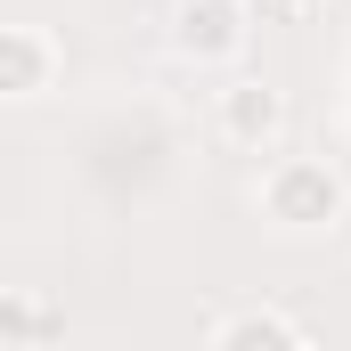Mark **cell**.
Here are the masks:
<instances>
[{
    "label": "cell",
    "instance_id": "cell-1",
    "mask_svg": "<svg viewBox=\"0 0 351 351\" xmlns=\"http://www.w3.org/2000/svg\"><path fill=\"white\" fill-rule=\"evenodd\" d=\"M254 204H262L269 229H286V237H319V229H343L351 213V188L343 172L327 164V156H278L254 188Z\"/></svg>",
    "mask_w": 351,
    "mask_h": 351
},
{
    "label": "cell",
    "instance_id": "cell-2",
    "mask_svg": "<svg viewBox=\"0 0 351 351\" xmlns=\"http://www.w3.org/2000/svg\"><path fill=\"white\" fill-rule=\"evenodd\" d=\"M245 0H180L172 8V58L180 66H229L245 49Z\"/></svg>",
    "mask_w": 351,
    "mask_h": 351
},
{
    "label": "cell",
    "instance_id": "cell-3",
    "mask_svg": "<svg viewBox=\"0 0 351 351\" xmlns=\"http://www.w3.org/2000/svg\"><path fill=\"white\" fill-rule=\"evenodd\" d=\"M213 131L229 139V147H245V156H269L278 139H286V90L269 82H229L213 98Z\"/></svg>",
    "mask_w": 351,
    "mask_h": 351
},
{
    "label": "cell",
    "instance_id": "cell-4",
    "mask_svg": "<svg viewBox=\"0 0 351 351\" xmlns=\"http://www.w3.org/2000/svg\"><path fill=\"white\" fill-rule=\"evenodd\" d=\"M204 343H213V351H302V343H311V327H302L294 311L237 302V311H221V319L204 327Z\"/></svg>",
    "mask_w": 351,
    "mask_h": 351
},
{
    "label": "cell",
    "instance_id": "cell-5",
    "mask_svg": "<svg viewBox=\"0 0 351 351\" xmlns=\"http://www.w3.org/2000/svg\"><path fill=\"white\" fill-rule=\"evenodd\" d=\"M58 82V41L41 25H0V98H41Z\"/></svg>",
    "mask_w": 351,
    "mask_h": 351
},
{
    "label": "cell",
    "instance_id": "cell-6",
    "mask_svg": "<svg viewBox=\"0 0 351 351\" xmlns=\"http://www.w3.org/2000/svg\"><path fill=\"white\" fill-rule=\"evenodd\" d=\"M262 8H278V16H311L319 0H262Z\"/></svg>",
    "mask_w": 351,
    "mask_h": 351
}]
</instances>
